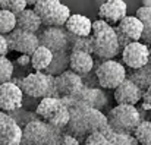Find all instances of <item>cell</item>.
Returning <instances> with one entry per match:
<instances>
[{
    "label": "cell",
    "mask_w": 151,
    "mask_h": 145,
    "mask_svg": "<svg viewBox=\"0 0 151 145\" xmlns=\"http://www.w3.org/2000/svg\"><path fill=\"white\" fill-rule=\"evenodd\" d=\"M84 145H109V139L103 132H93L85 136Z\"/></svg>",
    "instance_id": "cell-30"
},
{
    "label": "cell",
    "mask_w": 151,
    "mask_h": 145,
    "mask_svg": "<svg viewBox=\"0 0 151 145\" xmlns=\"http://www.w3.org/2000/svg\"><path fill=\"white\" fill-rule=\"evenodd\" d=\"M126 67L114 59L101 60L96 67L97 84L101 90H114L122 81L126 79Z\"/></svg>",
    "instance_id": "cell-9"
},
{
    "label": "cell",
    "mask_w": 151,
    "mask_h": 145,
    "mask_svg": "<svg viewBox=\"0 0 151 145\" xmlns=\"http://www.w3.org/2000/svg\"><path fill=\"white\" fill-rule=\"evenodd\" d=\"M57 145H81V142L75 136H72L70 134L62 131V134L59 136V141H57Z\"/></svg>",
    "instance_id": "cell-33"
},
{
    "label": "cell",
    "mask_w": 151,
    "mask_h": 145,
    "mask_svg": "<svg viewBox=\"0 0 151 145\" xmlns=\"http://www.w3.org/2000/svg\"><path fill=\"white\" fill-rule=\"evenodd\" d=\"M106 117L111 131L125 134H132L142 120L141 111L137 108V106L129 104H117L106 114Z\"/></svg>",
    "instance_id": "cell-4"
},
{
    "label": "cell",
    "mask_w": 151,
    "mask_h": 145,
    "mask_svg": "<svg viewBox=\"0 0 151 145\" xmlns=\"http://www.w3.org/2000/svg\"><path fill=\"white\" fill-rule=\"evenodd\" d=\"M60 134V129H56L35 117L24 125L21 145H57Z\"/></svg>",
    "instance_id": "cell-2"
},
{
    "label": "cell",
    "mask_w": 151,
    "mask_h": 145,
    "mask_svg": "<svg viewBox=\"0 0 151 145\" xmlns=\"http://www.w3.org/2000/svg\"><path fill=\"white\" fill-rule=\"evenodd\" d=\"M122 65L129 69H139L148 65L150 59V47L141 41H132L120 50Z\"/></svg>",
    "instance_id": "cell-12"
},
{
    "label": "cell",
    "mask_w": 151,
    "mask_h": 145,
    "mask_svg": "<svg viewBox=\"0 0 151 145\" xmlns=\"http://www.w3.org/2000/svg\"><path fill=\"white\" fill-rule=\"evenodd\" d=\"M90 40H91V53L97 56L100 60L114 59L117 54H120L119 40L113 25H107L101 31L91 32Z\"/></svg>",
    "instance_id": "cell-5"
},
{
    "label": "cell",
    "mask_w": 151,
    "mask_h": 145,
    "mask_svg": "<svg viewBox=\"0 0 151 145\" xmlns=\"http://www.w3.org/2000/svg\"><path fill=\"white\" fill-rule=\"evenodd\" d=\"M91 19L85 15L79 13H70L68 21L65 22L63 28L68 31V34L75 37H90L91 34Z\"/></svg>",
    "instance_id": "cell-20"
},
{
    "label": "cell",
    "mask_w": 151,
    "mask_h": 145,
    "mask_svg": "<svg viewBox=\"0 0 151 145\" xmlns=\"http://www.w3.org/2000/svg\"><path fill=\"white\" fill-rule=\"evenodd\" d=\"M138 145H151V120H141L132 132Z\"/></svg>",
    "instance_id": "cell-25"
},
{
    "label": "cell",
    "mask_w": 151,
    "mask_h": 145,
    "mask_svg": "<svg viewBox=\"0 0 151 145\" xmlns=\"http://www.w3.org/2000/svg\"><path fill=\"white\" fill-rule=\"evenodd\" d=\"M9 53V47H7V41H6V35L0 34V56H6Z\"/></svg>",
    "instance_id": "cell-37"
},
{
    "label": "cell",
    "mask_w": 151,
    "mask_h": 145,
    "mask_svg": "<svg viewBox=\"0 0 151 145\" xmlns=\"http://www.w3.org/2000/svg\"><path fill=\"white\" fill-rule=\"evenodd\" d=\"M69 46H70V51L79 50V51L91 53V40H90V37H75V35L69 34Z\"/></svg>",
    "instance_id": "cell-29"
},
{
    "label": "cell",
    "mask_w": 151,
    "mask_h": 145,
    "mask_svg": "<svg viewBox=\"0 0 151 145\" xmlns=\"http://www.w3.org/2000/svg\"><path fill=\"white\" fill-rule=\"evenodd\" d=\"M22 128L10 113L0 110V145H21Z\"/></svg>",
    "instance_id": "cell-16"
},
{
    "label": "cell",
    "mask_w": 151,
    "mask_h": 145,
    "mask_svg": "<svg viewBox=\"0 0 151 145\" xmlns=\"http://www.w3.org/2000/svg\"><path fill=\"white\" fill-rule=\"evenodd\" d=\"M94 67V57L88 51H79L73 50L69 53V69L75 73L84 76L87 73H91Z\"/></svg>",
    "instance_id": "cell-19"
},
{
    "label": "cell",
    "mask_w": 151,
    "mask_h": 145,
    "mask_svg": "<svg viewBox=\"0 0 151 145\" xmlns=\"http://www.w3.org/2000/svg\"><path fill=\"white\" fill-rule=\"evenodd\" d=\"M13 72H15L13 63L6 56H0V84L12 81Z\"/></svg>",
    "instance_id": "cell-28"
},
{
    "label": "cell",
    "mask_w": 151,
    "mask_h": 145,
    "mask_svg": "<svg viewBox=\"0 0 151 145\" xmlns=\"http://www.w3.org/2000/svg\"><path fill=\"white\" fill-rule=\"evenodd\" d=\"M27 7H28L27 0H9V3H7V10H10L15 15H18L19 12H22Z\"/></svg>",
    "instance_id": "cell-32"
},
{
    "label": "cell",
    "mask_w": 151,
    "mask_h": 145,
    "mask_svg": "<svg viewBox=\"0 0 151 145\" xmlns=\"http://www.w3.org/2000/svg\"><path fill=\"white\" fill-rule=\"evenodd\" d=\"M37 1H38V0H27V4H28V6H34Z\"/></svg>",
    "instance_id": "cell-39"
},
{
    "label": "cell",
    "mask_w": 151,
    "mask_h": 145,
    "mask_svg": "<svg viewBox=\"0 0 151 145\" xmlns=\"http://www.w3.org/2000/svg\"><path fill=\"white\" fill-rule=\"evenodd\" d=\"M51 59H53V53L44 46H38L31 54H29V60H31V67L37 72H44L49 65H50Z\"/></svg>",
    "instance_id": "cell-22"
},
{
    "label": "cell",
    "mask_w": 151,
    "mask_h": 145,
    "mask_svg": "<svg viewBox=\"0 0 151 145\" xmlns=\"http://www.w3.org/2000/svg\"><path fill=\"white\" fill-rule=\"evenodd\" d=\"M128 6L125 0H106L99 7V18L110 25H116L128 13Z\"/></svg>",
    "instance_id": "cell-17"
},
{
    "label": "cell",
    "mask_w": 151,
    "mask_h": 145,
    "mask_svg": "<svg viewBox=\"0 0 151 145\" xmlns=\"http://www.w3.org/2000/svg\"><path fill=\"white\" fill-rule=\"evenodd\" d=\"M106 136H107V139H109V145H138L137 139L134 138L132 134L110 131Z\"/></svg>",
    "instance_id": "cell-27"
},
{
    "label": "cell",
    "mask_w": 151,
    "mask_h": 145,
    "mask_svg": "<svg viewBox=\"0 0 151 145\" xmlns=\"http://www.w3.org/2000/svg\"><path fill=\"white\" fill-rule=\"evenodd\" d=\"M68 67H69V53H68V50H65V51L53 53V59H51L49 67L44 72L51 76H56V75L65 72Z\"/></svg>",
    "instance_id": "cell-23"
},
{
    "label": "cell",
    "mask_w": 151,
    "mask_h": 145,
    "mask_svg": "<svg viewBox=\"0 0 151 145\" xmlns=\"http://www.w3.org/2000/svg\"><path fill=\"white\" fill-rule=\"evenodd\" d=\"M62 101L68 108L75 107V106H87V107H93L97 110H103L109 103V97L106 94V91L101 90L100 87L84 85L75 94L69 97H63Z\"/></svg>",
    "instance_id": "cell-8"
},
{
    "label": "cell",
    "mask_w": 151,
    "mask_h": 145,
    "mask_svg": "<svg viewBox=\"0 0 151 145\" xmlns=\"http://www.w3.org/2000/svg\"><path fill=\"white\" fill-rule=\"evenodd\" d=\"M148 65L151 66V48H150V59H148Z\"/></svg>",
    "instance_id": "cell-40"
},
{
    "label": "cell",
    "mask_w": 151,
    "mask_h": 145,
    "mask_svg": "<svg viewBox=\"0 0 151 145\" xmlns=\"http://www.w3.org/2000/svg\"><path fill=\"white\" fill-rule=\"evenodd\" d=\"M141 106L144 110L150 111L151 110V85H148L144 91H142V97H141Z\"/></svg>",
    "instance_id": "cell-34"
},
{
    "label": "cell",
    "mask_w": 151,
    "mask_h": 145,
    "mask_svg": "<svg viewBox=\"0 0 151 145\" xmlns=\"http://www.w3.org/2000/svg\"><path fill=\"white\" fill-rule=\"evenodd\" d=\"M63 131L75 136L79 142H84L85 136L93 132H103L107 135L111 129L101 110L87 106H75L69 108V122Z\"/></svg>",
    "instance_id": "cell-1"
},
{
    "label": "cell",
    "mask_w": 151,
    "mask_h": 145,
    "mask_svg": "<svg viewBox=\"0 0 151 145\" xmlns=\"http://www.w3.org/2000/svg\"><path fill=\"white\" fill-rule=\"evenodd\" d=\"M35 114L40 120L46 122L56 129L63 131L69 122V108L59 97H44L35 108Z\"/></svg>",
    "instance_id": "cell-3"
},
{
    "label": "cell",
    "mask_w": 151,
    "mask_h": 145,
    "mask_svg": "<svg viewBox=\"0 0 151 145\" xmlns=\"http://www.w3.org/2000/svg\"><path fill=\"white\" fill-rule=\"evenodd\" d=\"M135 18L141 21L142 25H150L151 24V6H141L137 9Z\"/></svg>",
    "instance_id": "cell-31"
},
{
    "label": "cell",
    "mask_w": 151,
    "mask_h": 145,
    "mask_svg": "<svg viewBox=\"0 0 151 145\" xmlns=\"http://www.w3.org/2000/svg\"><path fill=\"white\" fill-rule=\"evenodd\" d=\"M141 43L151 46V24L150 25H144V29H142V35H141Z\"/></svg>",
    "instance_id": "cell-35"
},
{
    "label": "cell",
    "mask_w": 151,
    "mask_h": 145,
    "mask_svg": "<svg viewBox=\"0 0 151 145\" xmlns=\"http://www.w3.org/2000/svg\"><path fill=\"white\" fill-rule=\"evenodd\" d=\"M16 28V15L7 9H0V34L7 35Z\"/></svg>",
    "instance_id": "cell-26"
},
{
    "label": "cell",
    "mask_w": 151,
    "mask_h": 145,
    "mask_svg": "<svg viewBox=\"0 0 151 145\" xmlns=\"http://www.w3.org/2000/svg\"><path fill=\"white\" fill-rule=\"evenodd\" d=\"M9 0H0V9H7Z\"/></svg>",
    "instance_id": "cell-38"
},
{
    "label": "cell",
    "mask_w": 151,
    "mask_h": 145,
    "mask_svg": "<svg viewBox=\"0 0 151 145\" xmlns=\"http://www.w3.org/2000/svg\"><path fill=\"white\" fill-rule=\"evenodd\" d=\"M41 27H43V24H41L40 16L31 7H27L16 15V28H19L22 31L37 34L41 29Z\"/></svg>",
    "instance_id": "cell-21"
},
{
    "label": "cell",
    "mask_w": 151,
    "mask_h": 145,
    "mask_svg": "<svg viewBox=\"0 0 151 145\" xmlns=\"http://www.w3.org/2000/svg\"><path fill=\"white\" fill-rule=\"evenodd\" d=\"M141 97H142V90L128 78L114 88V101L117 104L137 106L141 101Z\"/></svg>",
    "instance_id": "cell-18"
},
{
    "label": "cell",
    "mask_w": 151,
    "mask_h": 145,
    "mask_svg": "<svg viewBox=\"0 0 151 145\" xmlns=\"http://www.w3.org/2000/svg\"><path fill=\"white\" fill-rule=\"evenodd\" d=\"M16 65L21 66L22 69H28L31 67V60H29V54H21L16 59Z\"/></svg>",
    "instance_id": "cell-36"
},
{
    "label": "cell",
    "mask_w": 151,
    "mask_h": 145,
    "mask_svg": "<svg viewBox=\"0 0 151 145\" xmlns=\"http://www.w3.org/2000/svg\"><path fill=\"white\" fill-rule=\"evenodd\" d=\"M19 88L24 95L31 98H44L54 95V76L46 72H29L19 81Z\"/></svg>",
    "instance_id": "cell-6"
},
{
    "label": "cell",
    "mask_w": 151,
    "mask_h": 145,
    "mask_svg": "<svg viewBox=\"0 0 151 145\" xmlns=\"http://www.w3.org/2000/svg\"><path fill=\"white\" fill-rule=\"evenodd\" d=\"M142 29L144 25L141 24L139 19L135 18V15H126L125 18H122L114 27L120 50L132 41H139L142 35Z\"/></svg>",
    "instance_id": "cell-11"
},
{
    "label": "cell",
    "mask_w": 151,
    "mask_h": 145,
    "mask_svg": "<svg viewBox=\"0 0 151 145\" xmlns=\"http://www.w3.org/2000/svg\"><path fill=\"white\" fill-rule=\"evenodd\" d=\"M24 93L15 82L9 81L0 84V110L4 113L18 111L22 107Z\"/></svg>",
    "instance_id": "cell-15"
},
{
    "label": "cell",
    "mask_w": 151,
    "mask_h": 145,
    "mask_svg": "<svg viewBox=\"0 0 151 145\" xmlns=\"http://www.w3.org/2000/svg\"><path fill=\"white\" fill-rule=\"evenodd\" d=\"M126 78L131 79L144 91L148 85H151V66L145 65L139 69H131V72L126 73Z\"/></svg>",
    "instance_id": "cell-24"
},
{
    "label": "cell",
    "mask_w": 151,
    "mask_h": 145,
    "mask_svg": "<svg viewBox=\"0 0 151 145\" xmlns=\"http://www.w3.org/2000/svg\"><path fill=\"white\" fill-rule=\"evenodd\" d=\"M82 87H84L82 76L70 69H66L65 72L54 76V95L59 98L72 95Z\"/></svg>",
    "instance_id": "cell-14"
},
{
    "label": "cell",
    "mask_w": 151,
    "mask_h": 145,
    "mask_svg": "<svg viewBox=\"0 0 151 145\" xmlns=\"http://www.w3.org/2000/svg\"><path fill=\"white\" fill-rule=\"evenodd\" d=\"M32 9L44 27H63L70 16V9L60 0H38Z\"/></svg>",
    "instance_id": "cell-7"
},
{
    "label": "cell",
    "mask_w": 151,
    "mask_h": 145,
    "mask_svg": "<svg viewBox=\"0 0 151 145\" xmlns=\"http://www.w3.org/2000/svg\"><path fill=\"white\" fill-rule=\"evenodd\" d=\"M6 41H7L9 51L12 50V51H18L21 54H31L40 46L37 34L22 31L19 28H15L13 31H10L6 35Z\"/></svg>",
    "instance_id": "cell-13"
},
{
    "label": "cell",
    "mask_w": 151,
    "mask_h": 145,
    "mask_svg": "<svg viewBox=\"0 0 151 145\" xmlns=\"http://www.w3.org/2000/svg\"><path fill=\"white\" fill-rule=\"evenodd\" d=\"M40 46L49 48L51 53L65 51L69 48V34L63 27H44L37 32Z\"/></svg>",
    "instance_id": "cell-10"
}]
</instances>
